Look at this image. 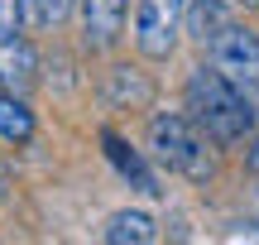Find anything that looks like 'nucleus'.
Here are the masks:
<instances>
[{
	"label": "nucleus",
	"instance_id": "1",
	"mask_svg": "<svg viewBox=\"0 0 259 245\" xmlns=\"http://www.w3.org/2000/svg\"><path fill=\"white\" fill-rule=\"evenodd\" d=\"M187 115L211 135L216 144H245L259 135V111L216 72L211 63H197L187 72Z\"/></svg>",
	"mask_w": 259,
	"mask_h": 245
},
{
	"label": "nucleus",
	"instance_id": "2",
	"mask_svg": "<svg viewBox=\"0 0 259 245\" xmlns=\"http://www.w3.org/2000/svg\"><path fill=\"white\" fill-rule=\"evenodd\" d=\"M149 154L154 164L183 173L192 183L216 178V140L183 111H154L149 115Z\"/></svg>",
	"mask_w": 259,
	"mask_h": 245
},
{
	"label": "nucleus",
	"instance_id": "3",
	"mask_svg": "<svg viewBox=\"0 0 259 245\" xmlns=\"http://www.w3.org/2000/svg\"><path fill=\"white\" fill-rule=\"evenodd\" d=\"M206 63L259 111V34L250 24H240V19L226 24L221 34L206 44Z\"/></svg>",
	"mask_w": 259,
	"mask_h": 245
},
{
	"label": "nucleus",
	"instance_id": "4",
	"mask_svg": "<svg viewBox=\"0 0 259 245\" xmlns=\"http://www.w3.org/2000/svg\"><path fill=\"white\" fill-rule=\"evenodd\" d=\"M183 10L187 0H135V48L149 63L173 58L178 34H183Z\"/></svg>",
	"mask_w": 259,
	"mask_h": 245
},
{
	"label": "nucleus",
	"instance_id": "5",
	"mask_svg": "<svg viewBox=\"0 0 259 245\" xmlns=\"http://www.w3.org/2000/svg\"><path fill=\"white\" fill-rule=\"evenodd\" d=\"M34 82H38V53H34V44H29L24 34L0 38V92L24 96Z\"/></svg>",
	"mask_w": 259,
	"mask_h": 245
},
{
	"label": "nucleus",
	"instance_id": "6",
	"mask_svg": "<svg viewBox=\"0 0 259 245\" xmlns=\"http://www.w3.org/2000/svg\"><path fill=\"white\" fill-rule=\"evenodd\" d=\"M106 101H111L115 111H144V106L154 101L149 72L135 67V63H115L111 72H106Z\"/></svg>",
	"mask_w": 259,
	"mask_h": 245
},
{
	"label": "nucleus",
	"instance_id": "7",
	"mask_svg": "<svg viewBox=\"0 0 259 245\" xmlns=\"http://www.w3.org/2000/svg\"><path fill=\"white\" fill-rule=\"evenodd\" d=\"M101 149H106V159L115 164V173H120L135 192H144V197H158V192H163V188H158V178H154V169L139 159V149H130L115 130H101Z\"/></svg>",
	"mask_w": 259,
	"mask_h": 245
},
{
	"label": "nucleus",
	"instance_id": "8",
	"mask_svg": "<svg viewBox=\"0 0 259 245\" xmlns=\"http://www.w3.org/2000/svg\"><path fill=\"white\" fill-rule=\"evenodd\" d=\"M77 5H82V29H87V44L92 48H111L120 38L130 0H77Z\"/></svg>",
	"mask_w": 259,
	"mask_h": 245
},
{
	"label": "nucleus",
	"instance_id": "9",
	"mask_svg": "<svg viewBox=\"0 0 259 245\" xmlns=\"http://www.w3.org/2000/svg\"><path fill=\"white\" fill-rule=\"evenodd\" d=\"M226 24H235V0H187L183 10V34H192L197 44H211Z\"/></svg>",
	"mask_w": 259,
	"mask_h": 245
},
{
	"label": "nucleus",
	"instance_id": "10",
	"mask_svg": "<svg viewBox=\"0 0 259 245\" xmlns=\"http://www.w3.org/2000/svg\"><path fill=\"white\" fill-rule=\"evenodd\" d=\"M101 240L106 245H154L158 240V221L149 212H139V207H125L101 226Z\"/></svg>",
	"mask_w": 259,
	"mask_h": 245
},
{
	"label": "nucleus",
	"instance_id": "11",
	"mask_svg": "<svg viewBox=\"0 0 259 245\" xmlns=\"http://www.w3.org/2000/svg\"><path fill=\"white\" fill-rule=\"evenodd\" d=\"M34 111H29L24 96L15 92H0V144H10V149H24L29 140H34Z\"/></svg>",
	"mask_w": 259,
	"mask_h": 245
},
{
	"label": "nucleus",
	"instance_id": "12",
	"mask_svg": "<svg viewBox=\"0 0 259 245\" xmlns=\"http://www.w3.org/2000/svg\"><path fill=\"white\" fill-rule=\"evenodd\" d=\"M24 34V19H19V0H0V38Z\"/></svg>",
	"mask_w": 259,
	"mask_h": 245
},
{
	"label": "nucleus",
	"instance_id": "13",
	"mask_svg": "<svg viewBox=\"0 0 259 245\" xmlns=\"http://www.w3.org/2000/svg\"><path fill=\"white\" fill-rule=\"evenodd\" d=\"M72 5H77V0H44V29L48 24H63V19L72 15Z\"/></svg>",
	"mask_w": 259,
	"mask_h": 245
},
{
	"label": "nucleus",
	"instance_id": "14",
	"mask_svg": "<svg viewBox=\"0 0 259 245\" xmlns=\"http://www.w3.org/2000/svg\"><path fill=\"white\" fill-rule=\"evenodd\" d=\"M245 164H250V173H259V135L250 140V149H245Z\"/></svg>",
	"mask_w": 259,
	"mask_h": 245
},
{
	"label": "nucleus",
	"instance_id": "15",
	"mask_svg": "<svg viewBox=\"0 0 259 245\" xmlns=\"http://www.w3.org/2000/svg\"><path fill=\"white\" fill-rule=\"evenodd\" d=\"M10 192V164H5V154H0V197Z\"/></svg>",
	"mask_w": 259,
	"mask_h": 245
},
{
	"label": "nucleus",
	"instance_id": "16",
	"mask_svg": "<svg viewBox=\"0 0 259 245\" xmlns=\"http://www.w3.org/2000/svg\"><path fill=\"white\" fill-rule=\"evenodd\" d=\"M235 5H245V10H259V0H235Z\"/></svg>",
	"mask_w": 259,
	"mask_h": 245
}]
</instances>
